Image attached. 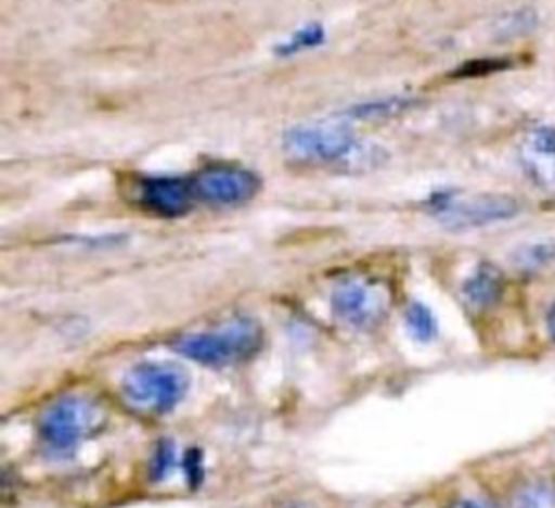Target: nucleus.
<instances>
[{"mask_svg":"<svg viewBox=\"0 0 555 508\" xmlns=\"http://www.w3.org/2000/svg\"><path fill=\"white\" fill-rule=\"evenodd\" d=\"M282 148L297 163H338L345 169H366L382 161V152L358 141L345 122L297 124L284 132Z\"/></svg>","mask_w":555,"mask_h":508,"instance_id":"1","label":"nucleus"},{"mask_svg":"<svg viewBox=\"0 0 555 508\" xmlns=\"http://www.w3.org/2000/svg\"><path fill=\"white\" fill-rule=\"evenodd\" d=\"M104 423L102 408L82 395H63L48 404L37 421V439L46 456L69 458Z\"/></svg>","mask_w":555,"mask_h":508,"instance_id":"2","label":"nucleus"},{"mask_svg":"<svg viewBox=\"0 0 555 508\" xmlns=\"http://www.w3.org/2000/svg\"><path fill=\"white\" fill-rule=\"evenodd\" d=\"M173 350L208 367H228L249 360L260 352L262 328L254 319H234L212 330L180 334Z\"/></svg>","mask_w":555,"mask_h":508,"instance_id":"3","label":"nucleus"},{"mask_svg":"<svg viewBox=\"0 0 555 508\" xmlns=\"http://www.w3.org/2000/svg\"><path fill=\"white\" fill-rule=\"evenodd\" d=\"M189 391V376L167 363L134 365L121 380L126 406L145 417H158L173 410Z\"/></svg>","mask_w":555,"mask_h":508,"instance_id":"4","label":"nucleus"},{"mask_svg":"<svg viewBox=\"0 0 555 508\" xmlns=\"http://www.w3.org/2000/svg\"><path fill=\"white\" fill-rule=\"evenodd\" d=\"M431 211L438 221L451 230H470L512 219L520 213V202L503 193H479L470 198L434 195Z\"/></svg>","mask_w":555,"mask_h":508,"instance_id":"5","label":"nucleus"},{"mask_svg":"<svg viewBox=\"0 0 555 508\" xmlns=\"http://www.w3.org/2000/svg\"><path fill=\"white\" fill-rule=\"evenodd\" d=\"M332 310L334 315L351 328L371 330L384 321L388 313V291L377 280L369 278H347L332 289Z\"/></svg>","mask_w":555,"mask_h":508,"instance_id":"6","label":"nucleus"},{"mask_svg":"<svg viewBox=\"0 0 555 508\" xmlns=\"http://www.w3.org/2000/svg\"><path fill=\"white\" fill-rule=\"evenodd\" d=\"M191 187L197 202L223 208L249 202L260 189V178L236 165H210L191 178Z\"/></svg>","mask_w":555,"mask_h":508,"instance_id":"7","label":"nucleus"},{"mask_svg":"<svg viewBox=\"0 0 555 508\" xmlns=\"http://www.w3.org/2000/svg\"><path fill=\"white\" fill-rule=\"evenodd\" d=\"M518 158L525 174L540 189L555 193V126L553 124L531 126L518 143Z\"/></svg>","mask_w":555,"mask_h":508,"instance_id":"8","label":"nucleus"},{"mask_svg":"<svg viewBox=\"0 0 555 508\" xmlns=\"http://www.w3.org/2000/svg\"><path fill=\"white\" fill-rule=\"evenodd\" d=\"M195 202L191 180L180 176H150L139 182V204L163 217L184 215Z\"/></svg>","mask_w":555,"mask_h":508,"instance_id":"9","label":"nucleus"},{"mask_svg":"<svg viewBox=\"0 0 555 508\" xmlns=\"http://www.w3.org/2000/svg\"><path fill=\"white\" fill-rule=\"evenodd\" d=\"M503 274L490 265V263H481L479 267H475V271L466 278L464 287H462V295L464 302L473 308H490L494 306L501 295H503Z\"/></svg>","mask_w":555,"mask_h":508,"instance_id":"10","label":"nucleus"},{"mask_svg":"<svg viewBox=\"0 0 555 508\" xmlns=\"http://www.w3.org/2000/svg\"><path fill=\"white\" fill-rule=\"evenodd\" d=\"M509 508H555V484L551 480H529L509 497Z\"/></svg>","mask_w":555,"mask_h":508,"instance_id":"11","label":"nucleus"},{"mask_svg":"<svg viewBox=\"0 0 555 508\" xmlns=\"http://www.w3.org/2000/svg\"><path fill=\"white\" fill-rule=\"evenodd\" d=\"M405 326H408V332L416 339V341H431L436 339L438 334V323H436V317L434 313L421 304V302H410L408 308H405Z\"/></svg>","mask_w":555,"mask_h":508,"instance_id":"12","label":"nucleus"},{"mask_svg":"<svg viewBox=\"0 0 555 508\" xmlns=\"http://www.w3.org/2000/svg\"><path fill=\"white\" fill-rule=\"evenodd\" d=\"M323 41V28L319 24H310V26H304L299 28L291 39H286L278 50L282 54H295V52H301V50H308V48H314L317 43Z\"/></svg>","mask_w":555,"mask_h":508,"instance_id":"13","label":"nucleus"},{"mask_svg":"<svg viewBox=\"0 0 555 508\" xmlns=\"http://www.w3.org/2000/svg\"><path fill=\"white\" fill-rule=\"evenodd\" d=\"M176 465V447L169 441H160L154 449V456L150 460V478L160 482L165 480Z\"/></svg>","mask_w":555,"mask_h":508,"instance_id":"14","label":"nucleus"},{"mask_svg":"<svg viewBox=\"0 0 555 508\" xmlns=\"http://www.w3.org/2000/svg\"><path fill=\"white\" fill-rule=\"evenodd\" d=\"M555 258V245H546V243H535V245H527L516 254L518 267L525 269H535V267H544Z\"/></svg>","mask_w":555,"mask_h":508,"instance_id":"15","label":"nucleus"},{"mask_svg":"<svg viewBox=\"0 0 555 508\" xmlns=\"http://www.w3.org/2000/svg\"><path fill=\"white\" fill-rule=\"evenodd\" d=\"M408 102L401 100V98H386L382 102H369V104H362L358 109H351L349 113L358 119H366V117H386V115H392V113H399Z\"/></svg>","mask_w":555,"mask_h":508,"instance_id":"16","label":"nucleus"},{"mask_svg":"<svg viewBox=\"0 0 555 508\" xmlns=\"http://www.w3.org/2000/svg\"><path fill=\"white\" fill-rule=\"evenodd\" d=\"M184 469H186V480L191 486H195L202 480V456L197 449H189L184 458Z\"/></svg>","mask_w":555,"mask_h":508,"instance_id":"17","label":"nucleus"},{"mask_svg":"<svg viewBox=\"0 0 555 508\" xmlns=\"http://www.w3.org/2000/svg\"><path fill=\"white\" fill-rule=\"evenodd\" d=\"M453 508H492V506L486 501H479V499H462Z\"/></svg>","mask_w":555,"mask_h":508,"instance_id":"18","label":"nucleus"},{"mask_svg":"<svg viewBox=\"0 0 555 508\" xmlns=\"http://www.w3.org/2000/svg\"><path fill=\"white\" fill-rule=\"evenodd\" d=\"M548 332H551V339L555 341V304H553V308L548 313Z\"/></svg>","mask_w":555,"mask_h":508,"instance_id":"19","label":"nucleus"},{"mask_svg":"<svg viewBox=\"0 0 555 508\" xmlns=\"http://www.w3.org/2000/svg\"><path fill=\"white\" fill-rule=\"evenodd\" d=\"M284 508H308V506H304V504H288V506H284Z\"/></svg>","mask_w":555,"mask_h":508,"instance_id":"20","label":"nucleus"}]
</instances>
